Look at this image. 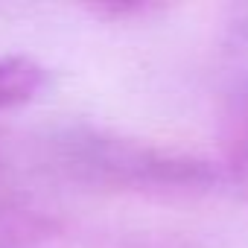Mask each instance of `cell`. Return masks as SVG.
<instances>
[{
    "label": "cell",
    "instance_id": "277c9868",
    "mask_svg": "<svg viewBox=\"0 0 248 248\" xmlns=\"http://www.w3.org/2000/svg\"><path fill=\"white\" fill-rule=\"evenodd\" d=\"M158 3H149V0H111V3H96L91 6L93 15L111 18V21H126V18H146L149 12H158Z\"/></svg>",
    "mask_w": 248,
    "mask_h": 248
},
{
    "label": "cell",
    "instance_id": "5b68a950",
    "mask_svg": "<svg viewBox=\"0 0 248 248\" xmlns=\"http://www.w3.org/2000/svg\"><path fill=\"white\" fill-rule=\"evenodd\" d=\"M0 248H12V245H0Z\"/></svg>",
    "mask_w": 248,
    "mask_h": 248
},
{
    "label": "cell",
    "instance_id": "6da1fadb",
    "mask_svg": "<svg viewBox=\"0 0 248 248\" xmlns=\"http://www.w3.org/2000/svg\"><path fill=\"white\" fill-rule=\"evenodd\" d=\"M50 158L76 184L132 196L187 199L222 184L219 164L207 158L91 126H73L56 135L50 140Z\"/></svg>",
    "mask_w": 248,
    "mask_h": 248
},
{
    "label": "cell",
    "instance_id": "7a4b0ae2",
    "mask_svg": "<svg viewBox=\"0 0 248 248\" xmlns=\"http://www.w3.org/2000/svg\"><path fill=\"white\" fill-rule=\"evenodd\" d=\"M222 181H231L248 199V79L231 91L222 114Z\"/></svg>",
    "mask_w": 248,
    "mask_h": 248
},
{
    "label": "cell",
    "instance_id": "3957f363",
    "mask_svg": "<svg viewBox=\"0 0 248 248\" xmlns=\"http://www.w3.org/2000/svg\"><path fill=\"white\" fill-rule=\"evenodd\" d=\"M44 88V67L27 56H0V111L30 102Z\"/></svg>",
    "mask_w": 248,
    "mask_h": 248
}]
</instances>
